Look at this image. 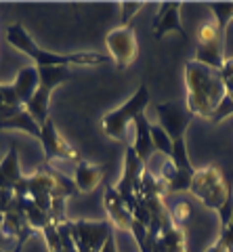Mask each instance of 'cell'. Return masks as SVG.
<instances>
[{"label": "cell", "instance_id": "83f0119b", "mask_svg": "<svg viewBox=\"0 0 233 252\" xmlns=\"http://www.w3.org/2000/svg\"><path fill=\"white\" fill-rule=\"evenodd\" d=\"M206 252H229V250H227V246H225V242L219 238L214 244H210V246L206 248Z\"/></svg>", "mask_w": 233, "mask_h": 252}, {"label": "cell", "instance_id": "8992f818", "mask_svg": "<svg viewBox=\"0 0 233 252\" xmlns=\"http://www.w3.org/2000/svg\"><path fill=\"white\" fill-rule=\"evenodd\" d=\"M40 72V86L34 93V97L28 101V114L38 122L42 128V124L49 120V107H51V93L55 91V86L65 82L72 78V72L67 67H38Z\"/></svg>", "mask_w": 233, "mask_h": 252}, {"label": "cell", "instance_id": "5b68a950", "mask_svg": "<svg viewBox=\"0 0 233 252\" xmlns=\"http://www.w3.org/2000/svg\"><path fill=\"white\" fill-rule=\"evenodd\" d=\"M225 34L227 32H223L214 19L202 23L196 30V61L221 72L227 59L225 57Z\"/></svg>", "mask_w": 233, "mask_h": 252}, {"label": "cell", "instance_id": "5bb4252c", "mask_svg": "<svg viewBox=\"0 0 233 252\" xmlns=\"http://www.w3.org/2000/svg\"><path fill=\"white\" fill-rule=\"evenodd\" d=\"M21 181H23V172L19 166V152H17V145L11 143L4 160L0 162V189L15 191Z\"/></svg>", "mask_w": 233, "mask_h": 252}, {"label": "cell", "instance_id": "4fadbf2b", "mask_svg": "<svg viewBox=\"0 0 233 252\" xmlns=\"http://www.w3.org/2000/svg\"><path fill=\"white\" fill-rule=\"evenodd\" d=\"M181 2H162L158 13L151 21V32L155 40H162L168 32H178L183 38L187 36L183 23H181Z\"/></svg>", "mask_w": 233, "mask_h": 252}, {"label": "cell", "instance_id": "ba28073f", "mask_svg": "<svg viewBox=\"0 0 233 252\" xmlns=\"http://www.w3.org/2000/svg\"><path fill=\"white\" fill-rule=\"evenodd\" d=\"M155 112L160 118V126L166 130L170 141H183L185 132H187L189 124L193 120L191 112L187 109L185 101H166V103H158Z\"/></svg>", "mask_w": 233, "mask_h": 252}, {"label": "cell", "instance_id": "9a60e30c", "mask_svg": "<svg viewBox=\"0 0 233 252\" xmlns=\"http://www.w3.org/2000/svg\"><path fill=\"white\" fill-rule=\"evenodd\" d=\"M103 172L105 166H99V164H90L87 160L76 164V175H74V185L80 193H90L101 181H103Z\"/></svg>", "mask_w": 233, "mask_h": 252}, {"label": "cell", "instance_id": "6da1fadb", "mask_svg": "<svg viewBox=\"0 0 233 252\" xmlns=\"http://www.w3.org/2000/svg\"><path fill=\"white\" fill-rule=\"evenodd\" d=\"M185 86H187V109L193 118L210 120L225 99V84L219 69H212L191 59L185 63Z\"/></svg>", "mask_w": 233, "mask_h": 252}, {"label": "cell", "instance_id": "ffe728a7", "mask_svg": "<svg viewBox=\"0 0 233 252\" xmlns=\"http://www.w3.org/2000/svg\"><path fill=\"white\" fill-rule=\"evenodd\" d=\"M151 141H153L155 152L168 156V160H170V156H173V141H170L166 130L160 124H151Z\"/></svg>", "mask_w": 233, "mask_h": 252}, {"label": "cell", "instance_id": "30bf717a", "mask_svg": "<svg viewBox=\"0 0 233 252\" xmlns=\"http://www.w3.org/2000/svg\"><path fill=\"white\" fill-rule=\"evenodd\" d=\"M112 233L110 220H74V242L78 252H101Z\"/></svg>", "mask_w": 233, "mask_h": 252}, {"label": "cell", "instance_id": "f546056e", "mask_svg": "<svg viewBox=\"0 0 233 252\" xmlns=\"http://www.w3.org/2000/svg\"><path fill=\"white\" fill-rule=\"evenodd\" d=\"M0 252H2V250H0Z\"/></svg>", "mask_w": 233, "mask_h": 252}, {"label": "cell", "instance_id": "484cf974", "mask_svg": "<svg viewBox=\"0 0 233 252\" xmlns=\"http://www.w3.org/2000/svg\"><path fill=\"white\" fill-rule=\"evenodd\" d=\"M219 217H221V229H223V227L229 225V220H231V217H233V193L227 198L225 206L219 210Z\"/></svg>", "mask_w": 233, "mask_h": 252}, {"label": "cell", "instance_id": "52a82bcc", "mask_svg": "<svg viewBox=\"0 0 233 252\" xmlns=\"http://www.w3.org/2000/svg\"><path fill=\"white\" fill-rule=\"evenodd\" d=\"M143 175H145V162L137 156L133 145H126V154H124V170H122V179L116 183V191L122 195V200L126 202V206L130 212L135 210L139 204V195H141V183H143Z\"/></svg>", "mask_w": 233, "mask_h": 252}, {"label": "cell", "instance_id": "7402d4cb", "mask_svg": "<svg viewBox=\"0 0 233 252\" xmlns=\"http://www.w3.org/2000/svg\"><path fill=\"white\" fill-rule=\"evenodd\" d=\"M208 9L214 15V21L219 23V28L223 32H227V26L233 19V4H210Z\"/></svg>", "mask_w": 233, "mask_h": 252}, {"label": "cell", "instance_id": "cb8c5ba5", "mask_svg": "<svg viewBox=\"0 0 233 252\" xmlns=\"http://www.w3.org/2000/svg\"><path fill=\"white\" fill-rule=\"evenodd\" d=\"M44 235V242H46V248L49 252H61V238H59V231H57V225L55 223H49L42 229Z\"/></svg>", "mask_w": 233, "mask_h": 252}, {"label": "cell", "instance_id": "d4e9b609", "mask_svg": "<svg viewBox=\"0 0 233 252\" xmlns=\"http://www.w3.org/2000/svg\"><path fill=\"white\" fill-rule=\"evenodd\" d=\"M143 9V2H122L120 4V13H122V28H128L130 19Z\"/></svg>", "mask_w": 233, "mask_h": 252}, {"label": "cell", "instance_id": "d6986e66", "mask_svg": "<svg viewBox=\"0 0 233 252\" xmlns=\"http://www.w3.org/2000/svg\"><path fill=\"white\" fill-rule=\"evenodd\" d=\"M0 130H26L32 137H36L38 141H40V135H42V128L38 126L34 118L28 114V109H21L19 114H15L9 120L0 122Z\"/></svg>", "mask_w": 233, "mask_h": 252}, {"label": "cell", "instance_id": "ac0fdd59", "mask_svg": "<svg viewBox=\"0 0 233 252\" xmlns=\"http://www.w3.org/2000/svg\"><path fill=\"white\" fill-rule=\"evenodd\" d=\"M135 143H130L133 145V149L137 152V156L141 158L143 162H147L149 158L153 156V141H151V122L145 118V114H141L135 120Z\"/></svg>", "mask_w": 233, "mask_h": 252}, {"label": "cell", "instance_id": "3957f363", "mask_svg": "<svg viewBox=\"0 0 233 252\" xmlns=\"http://www.w3.org/2000/svg\"><path fill=\"white\" fill-rule=\"evenodd\" d=\"M189 191L202 202V206L219 212L225 206L227 198L233 193V189L225 181L223 170L216 164H210V166H204V168H196Z\"/></svg>", "mask_w": 233, "mask_h": 252}, {"label": "cell", "instance_id": "603a6c76", "mask_svg": "<svg viewBox=\"0 0 233 252\" xmlns=\"http://www.w3.org/2000/svg\"><path fill=\"white\" fill-rule=\"evenodd\" d=\"M170 217H173V223L176 227H187L189 219H191V204L189 202H178L176 206L170 210Z\"/></svg>", "mask_w": 233, "mask_h": 252}, {"label": "cell", "instance_id": "7c38bea8", "mask_svg": "<svg viewBox=\"0 0 233 252\" xmlns=\"http://www.w3.org/2000/svg\"><path fill=\"white\" fill-rule=\"evenodd\" d=\"M103 208L107 212V220L112 223V227L120 231H130V227L135 223V217L130 208L126 206V202L122 200V195L116 191L114 185H107L103 191Z\"/></svg>", "mask_w": 233, "mask_h": 252}, {"label": "cell", "instance_id": "7a4b0ae2", "mask_svg": "<svg viewBox=\"0 0 233 252\" xmlns=\"http://www.w3.org/2000/svg\"><path fill=\"white\" fill-rule=\"evenodd\" d=\"M6 42L13 49H17L21 53H26L29 59H34L36 67H67V65H101V63H112L110 55H101V53H69V55H57L40 49L34 38L28 34V30L23 28V23H11L6 28Z\"/></svg>", "mask_w": 233, "mask_h": 252}, {"label": "cell", "instance_id": "2e32d148", "mask_svg": "<svg viewBox=\"0 0 233 252\" xmlns=\"http://www.w3.org/2000/svg\"><path fill=\"white\" fill-rule=\"evenodd\" d=\"M11 86H13L15 94H17L19 103L26 107L28 101L34 97V93L38 91V86H40V72H38V67H32V65L23 67Z\"/></svg>", "mask_w": 233, "mask_h": 252}, {"label": "cell", "instance_id": "44dd1931", "mask_svg": "<svg viewBox=\"0 0 233 252\" xmlns=\"http://www.w3.org/2000/svg\"><path fill=\"white\" fill-rule=\"evenodd\" d=\"M57 231L61 238V252H78L76 242H74V220H63L57 223Z\"/></svg>", "mask_w": 233, "mask_h": 252}, {"label": "cell", "instance_id": "4316f807", "mask_svg": "<svg viewBox=\"0 0 233 252\" xmlns=\"http://www.w3.org/2000/svg\"><path fill=\"white\" fill-rule=\"evenodd\" d=\"M219 238L225 242V246H227V250L229 252H233V217H231V220H229V225L227 227H223L221 229V235Z\"/></svg>", "mask_w": 233, "mask_h": 252}, {"label": "cell", "instance_id": "e0dca14e", "mask_svg": "<svg viewBox=\"0 0 233 252\" xmlns=\"http://www.w3.org/2000/svg\"><path fill=\"white\" fill-rule=\"evenodd\" d=\"M221 78H223V84H225V99L219 105V109L214 112V116L210 118L212 124H219L227 116L233 114V59L231 57L225 59L223 67H221Z\"/></svg>", "mask_w": 233, "mask_h": 252}, {"label": "cell", "instance_id": "f1b7e54d", "mask_svg": "<svg viewBox=\"0 0 233 252\" xmlns=\"http://www.w3.org/2000/svg\"><path fill=\"white\" fill-rule=\"evenodd\" d=\"M101 252H118V246H116V240H114V233L110 235V238H107V242L103 244Z\"/></svg>", "mask_w": 233, "mask_h": 252}, {"label": "cell", "instance_id": "8fae6325", "mask_svg": "<svg viewBox=\"0 0 233 252\" xmlns=\"http://www.w3.org/2000/svg\"><path fill=\"white\" fill-rule=\"evenodd\" d=\"M40 145L44 149V164H51L55 160L63 162H82L80 154L67 143V141L59 135L55 120L49 116V120L42 124V135H40Z\"/></svg>", "mask_w": 233, "mask_h": 252}, {"label": "cell", "instance_id": "277c9868", "mask_svg": "<svg viewBox=\"0 0 233 252\" xmlns=\"http://www.w3.org/2000/svg\"><path fill=\"white\" fill-rule=\"evenodd\" d=\"M151 105V94H149V89H147V84L141 82L139 84L137 93L130 97L126 103H122L118 109H114V112L105 114L103 120H101V128L110 139L114 141H124L126 139V128L128 124L133 122L141 114H145V109Z\"/></svg>", "mask_w": 233, "mask_h": 252}, {"label": "cell", "instance_id": "9c48e42d", "mask_svg": "<svg viewBox=\"0 0 233 252\" xmlns=\"http://www.w3.org/2000/svg\"><path fill=\"white\" fill-rule=\"evenodd\" d=\"M105 44L110 51V57L118 67L126 69L130 63L137 59L139 55V42H137V34L133 28H114L110 34L105 36Z\"/></svg>", "mask_w": 233, "mask_h": 252}]
</instances>
